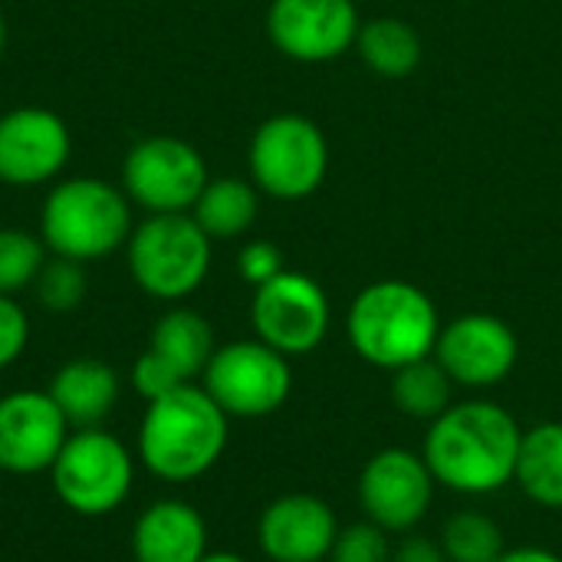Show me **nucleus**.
I'll use <instances>...</instances> for the list:
<instances>
[{"mask_svg":"<svg viewBox=\"0 0 562 562\" xmlns=\"http://www.w3.org/2000/svg\"><path fill=\"white\" fill-rule=\"evenodd\" d=\"M524 428L487 398L451 405L428 428L422 458L438 487L464 497H487L514 484Z\"/></svg>","mask_w":562,"mask_h":562,"instance_id":"f257e3e1","label":"nucleus"},{"mask_svg":"<svg viewBox=\"0 0 562 562\" xmlns=\"http://www.w3.org/2000/svg\"><path fill=\"white\" fill-rule=\"evenodd\" d=\"M227 438L231 418L204 385L188 382L155 402H145L135 458L165 484H191L224 458Z\"/></svg>","mask_w":562,"mask_h":562,"instance_id":"f03ea898","label":"nucleus"},{"mask_svg":"<svg viewBox=\"0 0 562 562\" xmlns=\"http://www.w3.org/2000/svg\"><path fill=\"white\" fill-rule=\"evenodd\" d=\"M346 333L362 362L395 372L435 356L441 319L422 286L408 280H379L352 300Z\"/></svg>","mask_w":562,"mask_h":562,"instance_id":"7ed1b4c3","label":"nucleus"},{"mask_svg":"<svg viewBox=\"0 0 562 562\" xmlns=\"http://www.w3.org/2000/svg\"><path fill=\"white\" fill-rule=\"evenodd\" d=\"M128 194L99 178H66L59 181L40 214V240L53 257L76 263L102 260L128 244L132 211Z\"/></svg>","mask_w":562,"mask_h":562,"instance_id":"20e7f679","label":"nucleus"},{"mask_svg":"<svg viewBox=\"0 0 562 562\" xmlns=\"http://www.w3.org/2000/svg\"><path fill=\"white\" fill-rule=\"evenodd\" d=\"M135 451L105 428H76L49 468L59 504L86 520L115 514L135 487Z\"/></svg>","mask_w":562,"mask_h":562,"instance_id":"39448f33","label":"nucleus"},{"mask_svg":"<svg viewBox=\"0 0 562 562\" xmlns=\"http://www.w3.org/2000/svg\"><path fill=\"white\" fill-rule=\"evenodd\" d=\"M128 273L161 303H181L211 273V237L191 214H151L128 237Z\"/></svg>","mask_w":562,"mask_h":562,"instance_id":"423d86ee","label":"nucleus"},{"mask_svg":"<svg viewBox=\"0 0 562 562\" xmlns=\"http://www.w3.org/2000/svg\"><path fill=\"white\" fill-rule=\"evenodd\" d=\"M247 161L257 191L280 201H303L326 181L329 145L313 119L283 112L254 132Z\"/></svg>","mask_w":562,"mask_h":562,"instance_id":"0eeeda50","label":"nucleus"},{"mask_svg":"<svg viewBox=\"0 0 562 562\" xmlns=\"http://www.w3.org/2000/svg\"><path fill=\"white\" fill-rule=\"evenodd\" d=\"M201 385L227 418L254 422L286 405L293 392V369L273 346L260 339H237L214 349Z\"/></svg>","mask_w":562,"mask_h":562,"instance_id":"6e6552de","label":"nucleus"},{"mask_svg":"<svg viewBox=\"0 0 562 562\" xmlns=\"http://www.w3.org/2000/svg\"><path fill=\"white\" fill-rule=\"evenodd\" d=\"M201 151L175 135H151L128 148L122 161V191L151 214H184L207 184Z\"/></svg>","mask_w":562,"mask_h":562,"instance_id":"1a4fd4ad","label":"nucleus"},{"mask_svg":"<svg viewBox=\"0 0 562 562\" xmlns=\"http://www.w3.org/2000/svg\"><path fill=\"white\" fill-rule=\"evenodd\" d=\"M333 306L326 290L296 270H283L270 283L254 290L250 323L260 342L273 346L286 359L310 356L329 333Z\"/></svg>","mask_w":562,"mask_h":562,"instance_id":"9d476101","label":"nucleus"},{"mask_svg":"<svg viewBox=\"0 0 562 562\" xmlns=\"http://www.w3.org/2000/svg\"><path fill=\"white\" fill-rule=\"evenodd\" d=\"M435 477L422 454L385 448L359 474V507L385 533H412L435 504Z\"/></svg>","mask_w":562,"mask_h":562,"instance_id":"9b49d317","label":"nucleus"},{"mask_svg":"<svg viewBox=\"0 0 562 562\" xmlns=\"http://www.w3.org/2000/svg\"><path fill=\"white\" fill-rule=\"evenodd\" d=\"M69 435L72 428L46 389L0 395V474H49Z\"/></svg>","mask_w":562,"mask_h":562,"instance_id":"f8f14e48","label":"nucleus"},{"mask_svg":"<svg viewBox=\"0 0 562 562\" xmlns=\"http://www.w3.org/2000/svg\"><path fill=\"white\" fill-rule=\"evenodd\" d=\"M435 359L461 389L501 385L520 359L517 333L491 313H464L441 326Z\"/></svg>","mask_w":562,"mask_h":562,"instance_id":"ddd939ff","label":"nucleus"},{"mask_svg":"<svg viewBox=\"0 0 562 562\" xmlns=\"http://www.w3.org/2000/svg\"><path fill=\"white\" fill-rule=\"evenodd\" d=\"M359 10L352 0H273L267 33L296 63H329L356 46Z\"/></svg>","mask_w":562,"mask_h":562,"instance_id":"4468645a","label":"nucleus"},{"mask_svg":"<svg viewBox=\"0 0 562 562\" xmlns=\"http://www.w3.org/2000/svg\"><path fill=\"white\" fill-rule=\"evenodd\" d=\"M72 151L66 122L40 105H20L0 115V181L36 188L53 181Z\"/></svg>","mask_w":562,"mask_h":562,"instance_id":"2eb2a0df","label":"nucleus"},{"mask_svg":"<svg viewBox=\"0 0 562 562\" xmlns=\"http://www.w3.org/2000/svg\"><path fill=\"white\" fill-rule=\"evenodd\" d=\"M336 537V510L316 494H283L257 520V547L270 562H326Z\"/></svg>","mask_w":562,"mask_h":562,"instance_id":"dca6fc26","label":"nucleus"},{"mask_svg":"<svg viewBox=\"0 0 562 562\" xmlns=\"http://www.w3.org/2000/svg\"><path fill=\"white\" fill-rule=\"evenodd\" d=\"M128 543L135 562H198L207 553V524L194 504L161 497L135 517Z\"/></svg>","mask_w":562,"mask_h":562,"instance_id":"f3484780","label":"nucleus"},{"mask_svg":"<svg viewBox=\"0 0 562 562\" xmlns=\"http://www.w3.org/2000/svg\"><path fill=\"white\" fill-rule=\"evenodd\" d=\"M53 402L66 415L69 428H102V422L115 412L122 382L119 372L102 359H69L56 369L49 389Z\"/></svg>","mask_w":562,"mask_h":562,"instance_id":"a211bd4d","label":"nucleus"},{"mask_svg":"<svg viewBox=\"0 0 562 562\" xmlns=\"http://www.w3.org/2000/svg\"><path fill=\"white\" fill-rule=\"evenodd\" d=\"M214 329L211 323L188 310V306H175L168 310L148 336V352L165 362L181 382H194L204 375L211 356H214Z\"/></svg>","mask_w":562,"mask_h":562,"instance_id":"6ab92c4d","label":"nucleus"},{"mask_svg":"<svg viewBox=\"0 0 562 562\" xmlns=\"http://www.w3.org/2000/svg\"><path fill=\"white\" fill-rule=\"evenodd\" d=\"M514 484L527 501L562 510V422H543L524 431Z\"/></svg>","mask_w":562,"mask_h":562,"instance_id":"aec40b11","label":"nucleus"},{"mask_svg":"<svg viewBox=\"0 0 562 562\" xmlns=\"http://www.w3.org/2000/svg\"><path fill=\"white\" fill-rule=\"evenodd\" d=\"M260 214L257 184L244 178H211L191 207V217L211 240H234L254 227Z\"/></svg>","mask_w":562,"mask_h":562,"instance_id":"412c9836","label":"nucleus"},{"mask_svg":"<svg viewBox=\"0 0 562 562\" xmlns=\"http://www.w3.org/2000/svg\"><path fill=\"white\" fill-rule=\"evenodd\" d=\"M356 49L362 63L385 79H405L422 66L425 46L412 23L398 16H375L359 26Z\"/></svg>","mask_w":562,"mask_h":562,"instance_id":"4be33fe9","label":"nucleus"},{"mask_svg":"<svg viewBox=\"0 0 562 562\" xmlns=\"http://www.w3.org/2000/svg\"><path fill=\"white\" fill-rule=\"evenodd\" d=\"M392 402L415 422H435L454 405V382L435 356L408 362L392 372Z\"/></svg>","mask_w":562,"mask_h":562,"instance_id":"5701e85b","label":"nucleus"},{"mask_svg":"<svg viewBox=\"0 0 562 562\" xmlns=\"http://www.w3.org/2000/svg\"><path fill=\"white\" fill-rule=\"evenodd\" d=\"M438 543L448 562H497L507 553L504 530L481 510H461L448 517Z\"/></svg>","mask_w":562,"mask_h":562,"instance_id":"b1692460","label":"nucleus"},{"mask_svg":"<svg viewBox=\"0 0 562 562\" xmlns=\"http://www.w3.org/2000/svg\"><path fill=\"white\" fill-rule=\"evenodd\" d=\"M46 263V244L26 231L0 227V293L16 296L33 286Z\"/></svg>","mask_w":562,"mask_h":562,"instance_id":"393cba45","label":"nucleus"},{"mask_svg":"<svg viewBox=\"0 0 562 562\" xmlns=\"http://www.w3.org/2000/svg\"><path fill=\"white\" fill-rule=\"evenodd\" d=\"M86 290H89V280H86L82 263L66 260V257L46 260L33 283L36 303L49 313H72L86 300Z\"/></svg>","mask_w":562,"mask_h":562,"instance_id":"a878e982","label":"nucleus"},{"mask_svg":"<svg viewBox=\"0 0 562 562\" xmlns=\"http://www.w3.org/2000/svg\"><path fill=\"white\" fill-rule=\"evenodd\" d=\"M329 562H392L389 533L369 520L352 524V527H339Z\"/></svg>","mask_w":562,"mask_h":562,"instance_id":"bb28decb","label":"nucleus"},{"mask_svg":"<svg viewBox=\"0 0 562 562\" xmlns=\"http://www.w3.org/2000/svg\"><path fill=\"white\" fill-rule=\"evenodd\" d=\"M30 342V316L13 296L0 293V372L10 369Z\"/></svg>","mask_w":562,"mask_h":562,"instance_id":"cd10ccee","label":"nucleus"},{"mask_svg":"<svg viewBox=\"0 0 562 562\" xmlns=\"http://www.w3.org/2000/svg\"><path fill=\"white\" fill-rule=\"evenodd\" d=\"M237 270L240 277L257 290L263 283H270L273 277H280L286 267H283V254L277 244L270 240H250L240 254H237Z\"/></svg>","mask_w":562,"mask_h":562,"instance_id":"c85d7f7f","label":"nucleus"},{"mask_svg":"<svg viewBox=\"0 0 562 562\" xmlns=\"http://www.w3.org/2000/svg\"><path fill=\"white\" fill-rule=\"evenodd\" d=\"M181 385H188V382H181L165 362H158L148 349L135 359V366H132V389L145 398V402H155V398H161V395H168V392H175V389H181Z\"/></svg>","mask_w":562,"mask_h":562,"instance_id":"c756f323","label":"nucleus"},{"mask_svg":"<svg viewBox=\"0 0 562 562\" xmlns=\"http://www.w3.org/2000/svg\"><path fill=\"white\" fill-rule=\"evenodd\" d=\"M392 562H448V557L438 540L405 533V540L392 550Z\"/></svg>","mask_w":562,"mask_h":562,"instance_id":"7c9ffc66","label":"nucleus"},{"mask_svg":"<svg viewBox=\"0 0 562 562\" xmlns=\"http://www.w3.org/2000/svg\"><path fill=\"white\" fill-rule=\"evenodd\" d=\"M497 562H562V557L553 550H543V547H514Z\"/></svg>","mask_w":562,"mask_h":562,"instance_id":"2f4dec72","label":"nucleus"},{"mask_svg":"<svg viewBox=\"0 0 562 562\" xmlns=\"http://www.w3.org/2000/svg\"><path fill=\"white\" fill-rule=\"evenodd\" d=\"M198 562H247V560H244V557H237V553H224V550H221V553H211V550H207V553H204Z\"/></svg>","mask_w":562,"mask_h":562,"instance_id":"473e14b6","label":"nucleus"},{"mask_svg":"<svg viewBox=\"0 0 562 562\" xmlns=\"http://www.w3.org/2000/svg\"><path fill=\"white\" fill-rule=\"evenodd\" d=\"M3 43H7V23H3V13H0V53H3Z\"/></svg>","mask_w":562,"mask_h":562,"instance_id":"72a5a7b5","label":"nucleus"}]
</instances>
